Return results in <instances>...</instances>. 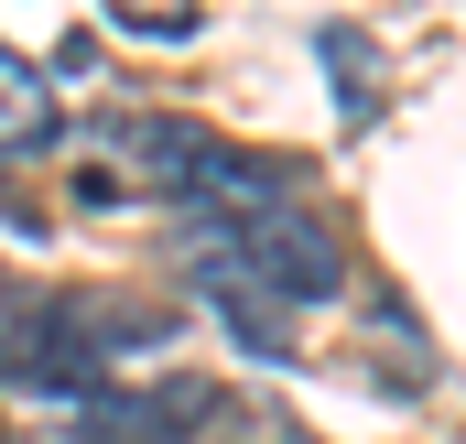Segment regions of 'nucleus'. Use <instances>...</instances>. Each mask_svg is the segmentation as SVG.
Listing matches in <instances>:
<instances>
[{
  "label": "nucleus",
  "mask_w": 466,
  "mask_h": 444,
  "mask_svg": "<svg viewBox=\"0 0 466 444\" xmlns=\"http://www.w3.org/2000/svg\"><path fill=\"white\" fill-rule=\"evenodd\" d=\"M163 315L130 293H55V282H11L0 271V379L33 401H87L109 390L119 358L152 347Z\"/></svg>",
  "instance_id": "f257e3e1"
},
{
  "label": "nucleus",
  "mask_w": 466,
  "mask_h": 444,
  "mask_svg": "<svg viewBox=\"0 0 466 444\" xmlns=\"http://www.w3.org/2000/svg\"><path fill=\"white\" fill-rule=\"evenodd\" d=\"M207 163H218V130L207 119H174V109H119L87 130V196H196L207 185Z\"/></svg>",
  "instance_id": "f03ea898"
},
{
  "label": "nucleus",
  "mask_w": 466,
  "mask_h": 444,
  "mask_svg": "<svg viewBox=\"0 0 466 444\" xmlns=\"http://www.w3.org/2000/svg\"><path fill=\"white\" fill-rule=\"evenodd\" d=\"M218 379L196 368H163V379H109L87 401H66V444H196L218 423Z\"/></svg>",
  "instance_id": "7ed1b4c3"
},
{
  "label": "nucleus",
  "mask_w": 466,
  "mask_h": 444,
  "mask_svg": "<svg viewBox=\"0 0 466 444\" xmlns=\"http://www.w3.org/2000/svg\"><path fill=\"white\" fill-rule=\"evenodd\" d=\"M55 130H66V109H55V87H44V66L0 44V163L55 152Z\"/></svg>",
  "instance_id": "20e7f679"
},
{
  "label": "nucleus",
  "mask_w": 466,
  "mask_h": 444,
  "mask_svg": "<svg viewBox=\"0 0 466 444\" xmlns=\"http://www.w3.org/2000/svg\"><path fill=\"white\" fill-rule=\"evenodd\" d=\"M185 271H196V293L218 304V326H228L249 358H293V315H282L271 293H249V282H228V271H207V260H185Z\"/></svg>",
  "instance_id": "39448f33"
},
{
  "label": "nucleus",
  "mask_w": 466,
  "mask_h": 444,
  "mask_svg": "<svg viewBox=\"0 0 466 444\" xmlns=\"http://www.w3.org/2000/svg\"><path fill=\"white\" fill-rule=\"evenodd\" d=\"M369 315H380V379H390V390H434V358H423L412 304H401V293H369Z\"/></svg>",
  "instance_id": "423d86ee"
},
{
  "label": "nucleus",
  "mask_w": 466,
  "mask_h": 444,
  "mask_svg": "<svg viewBox=\"0 0 466 444\" xmlns=\"http://www.w3.org/2000/svg\"><path fill=\"white\" fill-rule=\"evenodd\" d=\"M98 11L141 44H196V22H207V0H98Z\"/></svg>",
  "instance_id": "0eeeda50"
},
{
  "label": "nucleus",
  "mask_w": 466,
  "mask_h": 444,
  "mask_svg": "<svg viewBox=\"0 0 466 444\" xmlns=\"http://www.w3.org/2000/svg\"><path fill=\"white\" fill-rule=\"evenodd\" d=\"M326 66H337V109H348V119H369V109H380V87L358 76V33H326Z\"/></svg>",
  "instance_id": "6e6552de"
}]
</instances>
